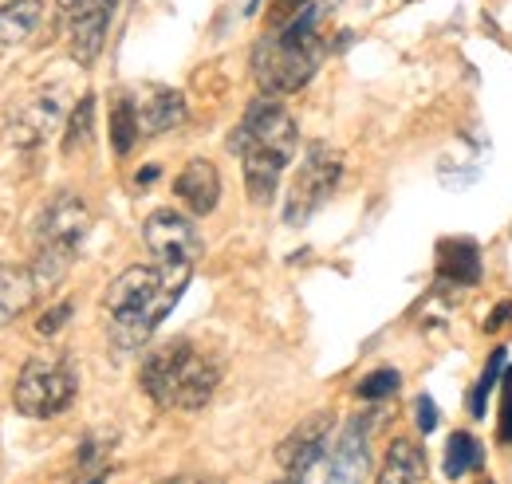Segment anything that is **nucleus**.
Here are the masks:
<instances>
[{
  "label": "nucleus",
  "mask_w": 512,
  "mask_h": 484,
  "mask_svg": "<svg viewBox=\"0 0 512 484\" xmlns=\"http://www.w3.org/2000/svg\"><path fill=\"white\" fill-rule=\"evenodd\" d=\"M186 284H190V272L186 268L134 264L127 272H119L111 280V288H107V300H103L119 343L123 347L142 343L174 311V303L182 300Z\"/></svg>",
  "instance_id": "nucleus-1"
},
{
  "label": "nucleus",
  "mask_w": 512,
  "mask_h": 484,
  "mask_svg": "<svg viewBox=\"0 0 512 484\" xmlns=\"http://www.w3.org/2000/svg\"><path fill=\"white\" fill-rule=\"evenodd\" d=\"M323 8L312 0L296 20H288L284 28H268L264 40L253 52V75L256 87L276 99V95H292L300 91L323 60Z\"/></svg>",
  "instance_id": "nucleus-2"
},
{
  "label": "nucleus",
  "mask_w": 512,
  "mask_h": 484,
  "mask_svg": "<svg viewBox=\"0 0 512 484\" xmlns=\"http://www.w3.org/2000/svg\"><path fill=\"white\" fill-rule=\"evenodd\" d=\"M229 150L241 154L245 162V185L256 205H268L280 174L288 170L296 154V119L276 103V99H256L245 111L241 126L229 138Z\"/></svg>",
  "instance_id": "nucleus-3"
},
{
  "label": "nucleus",
  "mask_w": 512,
  "mask_h": 484,
  "mask_svg": "<svg viewBox=\"0 0 512 484\" xmlns=\"http://www.w3.org/2000/svg\"><path fill=\"white\" fill-rule=\"evenodd\" d=\"M217 382H221L217 363L186 339L154 347L142 359V390L162 410H201L213 398Z\"/></svg>",
  "instance_id": "nucleus-4"
},
{
  "label": "nucleus",
  "mask_w": 512,
  "mask_h": 484,
  "mask_svg": "<svg viewBox=\"0 0 512 484\" xmlns=\"http://www.w3.org/2000/svg\"><path fill=\"white\" fill-rule=\"evenodd\" d=\"M91 229V213L87 205L71 193L60 189L44 209H40V221H36V280L40 288H52L60 276L67 272V264L75 260L79 244Z\"/></svg>",
  "instance_id": "nucleus-5"
},
{
  "label": "nucleus",
  "mask_w": 512,
  "mask_h": 484,
  "mask_svg": "<svg viewBox=\"0 0 512 484\" xmlns=\"http://www.w3.org/2000/svg\"><path fill=\"white\" fill-rule=\"evenodd\" d=\"M75 398V370L67 359H32L24 363L12 402L24 418H56Z\"/></svg>",
  "instance_id": "nucleus-6"
},
{
  "label": "nucleus",
  "mask_w": 512,
  "mask_h": 484,
  "mask_svg": "<svg viewBox=\"0 0 512 484\" xmlns=\"http://www.w3.org/2000/svg\"><path fill=\"white\" fill-rule=\"evenodd\" d=\"M343 174V162H339V150H331L327 142H312L300 170H296V182L288 189V205H284V221L288 225H308L320 205L335 193Z\"/></svg>",
  "instance_id": "nucleus-7"
},
{
  "label": "nucleus",
  "mask_w": 512,
  "mask_h": 484,
  "mask_svg": "<svg viewBox=\"0 0 512 484\" xmlns=\"http://www.w3.org/2000/svg\"><path fill=\"white\" fill-rule=\"evenodd\" d=\"M142 241H146L158 268H186V272H193V264L201 256V233L193 229L190 217H182L174 209L150 213L146 225H142Z\"/></svg>",
  "instance_id": "nucleus-8"
},
{
  "label": "nucleus",
  "mask_w": 512,
  "mask_h": 484,
  "mask_svg": "<svg viewBox=\"0 0 512 484\" xmlns=\"http://www.w3.org/2000/svg\"><path fill=\"white\" fill-rule=\"evenodd\" d=\"M327 433H331V414H312L308 422H300L276 449V461L284 465L288 481L300 484L304 473L320 461V453L327 449Z\"/></svg>",
  "instance_id": "nucleus-9"
},
{
  "label": "nucleus",
  "mask_w": 512,
  "mask_h": 484,
  "mask_svg": "<svg viewBox=\"0 0 512 484\" xmlns=\"http://www.w3.org/2000/svg\"><path fill=\"white\" fill-rule=\"evenodd\" d=\"M367 465H371V445H367V422L355 418L347 422V429L339 433L335 449H331V461H327V481L323 484H359L367 477Z\"/></svg>",
  "instance_id": "nucleus-10"
},
{
  "label": "nucleus",
  "mask_w": 512,
  "mask_h": 484,
  "mask_svg": "<svg viewBox=\"0 0 512 484\" xmlns=\"http://www.w3.org/2000/svg\"><path fill=\"white\" fill-rule=\"evenodd\" d=\"M60 115H64L60 95L56 91H40L32 103H24L8 119V142H16V146H40L60 126Z\"/></svg>",
  "instance_id": "nucleus-11"
},
{
  "label": "nucleus",
  "mask_w": 512,
  "mask_h": 484,
  "mask_svg": "<svg viewBox=\"0 0 512 484\" xmlns=\"http://www.w3.org/2000/svg\"><path fill=\"white\" fill-rule=\"evenodd\" d=\"M174 193H178V201L190 209L193 217L213 213L217 201H221V174H217V166L205 162V158L186 162V170H182L178 182H174Z\"/></svg>",
  "instance_id": "nucleus-12"
},
{
  "label": "nucleus",
  "mask_w": 512,
  "mask_h": 484,
  "mask_svg": "<svg viewBox=\"0 0 512 484\" xmlns=\"http://www.w3.org/2000/svg\"><path fill=\"white\" fill-rule=\"evenodd\" d=\"M134 103H138V130L146 138L166 134V130H174V126L186 122V99H182V91L154 87V91H146V99H134Z\"/></svg>",
  "instance_id": "nucleus-13"
},
{
  "label": "nucleus",
  "mask_w": 512,
  "mask_h": 484,
  "mask_svg": "<svg viewBox=\"0 0 512 484\" xmlns=\"http://www.w3.org/2000/svg\"><path fill=\"white\" fill-rule=\"evenodd\" d=\"M40 280H36V268L28 264H0V323H12L20 319L36 296H40Z\"/></svg>",
  "instance_id": "nucleus-14"
},
{
  "label": "nucleus",
  "mask_w": 512,
  "mask_h": 484,
  "mask_svg": "<svg viewBox=\"0 0 512 484\" xmlns=\"http://www.w3.org/2000/svg\"><path fill=\"white\" fill-rule=\"evenodd\" d=\"M430 477V465H426V449L410 437H398L390 449H386L383 473L379 484H426Z\"/></svg>",
  "instance_id": "nucleus-15"
},
{
  "label": "nucleus",
  "mask_w": 512,
  "mask_h": 484,
  "mask_svg": "<svg viewBox=\"0 0 512 484\" xmlns=\"http://www.w3.org/2000/svg\"><path fill=\"white\" fill-rule=\"evenodd\" d=\"M111 12H115V8H95V12H87V16L67 20V24H71V60L79 63V67H91V63L99 60V52H103V44H107Z\"/></svg>",
  "instance_id": "nucleus-16"
},
{
  "label": "nucleus",
  "mask_w": 512,
  "mask_h": 484,
  "mask_svg": "<svg viewBox=\"0 0 512 484\" xmlns=\"http://www.w3.org/2000/svg\"><path fill=\"white\" fill-rule=\"evenodd\" d=\"M438 280L442 284H477L481 280V260H477V248L469 241H446L442 244V256H438Z\"/></svg>",
  "instance_id": "nucleus-17"
},
{
  "label": "nucleus",
  "mask_w": 512,
  "mask_h": 484,
  "mask_svg": "<svg viewBox=\"0 0 512 484\" xmlns=\"http://www.w3.org/2000/svg\"><path fill=\"white\" fill-rule=\"evenodd\" d=\"M44 20V0H8L0 8V44H24Z\"/></svg>",
  "instance_id": "nucleus-18"
},
{
  "label": "nucleus",
  "mask_w": 512,
  "mask_h": 484,
  "mask_svg": "<svg viewBox=\"0 0 512 484\" xmlns=\"http://www.w3.org/2000/svg\"><path fill=\"white\" fill-rule=\"evenodd\" d=\"M481 461H485V453H481V441L473 437V433H453L446 441V477H465V473H477L481 469Z\"/></svg>",
  "instance_id": "nucleus-19"
},
{
  "label": "nucleus",
  "mask_w": 512,
  "mask_h": 484,
  "mask_svg": "<svg viewBox=\"0 0 512 484\" xmlns=\"http://www.w3.org/2000/svg\"><path fill=\"white\" fill-rule=\"evenodd\" d=\"M138 134H142L138 130V103L130 95H119L111 103V146H115V154H130Z\"/></svg>",
  "instance_id": "nucleus-20"
},
{
  "label": "nucleus",
  "mask_w": 512,
  "mask_h": 484,
  "mask_svg": "<svg viewBox=\"0 0 512 484\" xmlns=\"http://www.w3.org/2000/svg\"><path fill=\"white\" fill-rule=\"evenodd\" d=\"M91 130H95V99H91V95H83V99H79V107H75V111H71V119H67L64 154L83 150V146L91 142Z\"/></svg>",
  "instance_id": "nucleus-21"
},
{
  "label": "nucleus",
  "mask_w": 512,
  "mask_h": 484,
  "mask_svg": "<svg viewBox=\"0 0 512 484\" xmlns=\"http://www.w3.org/2000/svg\"><path fill=\"white\" fill-rule=\"evenodd\" d=\"M398 370H375V374H367L363 382H359V398H367V402H379V398H390L394 390H398Z\"/></svg>",
  "instance_id": "nucleus-22"
},
{
  "label": "nucleus",
  "mask_w": 512,
  "mask_h": 484,
  "mask_svg": "<svg viewBox=\"0 0 512 484\" xmlns=\"http://www.w3.org/2000/svg\"><path fill=\"white\" fill-rule=\"evenodd\" d=\"M501 363H505V351H497V363H489L485 378L477 382V390H473V418H481V414H485V394L493 390V382H497V374H501Z\"/></svg>",
  "instance_id": "nucleus-23"
},
{
  "label": "nucleus",
  "mask_w": 512,
  "mask_h": 484,
  "mask_svg": "<svg viewBox=\"0 0 512 484\" xmlns=\"http://www.w3.org/2000/svg\"><path fill=\"white\" fill-rule=\"evenodd\" d=\"M308 4H312V0H276V4L268 8V28H284V24L296 20Z\"/></svg>",
  "instance_id": "nucleus-24"
},
{
  "label": "nucleus",
  "mask_w": 512,
  "mask_h": 484,
  "mask_svg": "<svg viewBox=\"0 0 512 484\" xmlns=\"http://www.w3.org/2000/svg\"><path fill=\"white\" fill-rule=\"evenodd\" d=\"M67 319H71V303H56L52 311H44V315H40L36 331H40V335H56V331L64 327Z\"/></svg>",
  "instance_id": "nucleus-25"
},
{
  "label": "nucleus",
  "mask_w": 512,
  "mask_h": 484,
  "mask_svg": "<svg viewBox=\"0 0 512 484\" xmlns=\"http://www.w3.org/2000/svg\"><path fill=\"white\" fill-rule=\"evenodd\" d=\"M95 8H115V0H60V12H64L67 20L87 16V12H95Z\"/></svg>",
  "instance_id": "nucleus-26"
},
{
  "label": "nucleus",
  "mask_w": 512,
  "mask_h": 484,
  "mask_svg": "<svg viewBox=\"0 0 512 484\" xmlns=\"http://www.w3.org/2000/svg\"><path fill=\"white\" fill-rule=\"evenodd\" d=\"M501 441L512 445V374H505V394H501Z\"/></svg>",
  "instance_id": "nucleus-27"
},
{
  "label": "nucleus",
  "mask_w": 512,
  "mask_h": 484,
  "mask_svg": "<svg viewBox=\"0 0 512 484\" xmlns=\"http://www.w3.org/2000/svg\"><path fill=\"white\" fill-rule=\"evenodd\" d=\"M414 410H418V429H422V433H430V429L438 425V406H434L426 394L414 402Z\"/></svg>",
  "instance_id": "nucleus-28"
},
{
  "label": "nucleus",
  "mask_w": 512,
  "mask_h": 484,
  "mask_svg": "<svg viewBox=\"0 0 512 484\" xmlns=\"http://www.w3.org/2000/svg\"><path fill=\"white\" fill-rule=\"evenodd\" d=\"M158 484H209V481H201V477H170V481H158Z\"/></svg>",
  "instance_id": "nucleus-29"
},
{
  "label": "nucleus",
  "mask_w": 512,
  "mask_h": 484,
  "mask_svg": "<svg viewBox=\"0 0 512 484\" xmlns=\"http://www.w3.org/2000/svg\"><path fill=\"white\" fill-rule=\"evenodd\" d=\"M272 484H292V481H272Z\"/></svg>",
  "instance_id": "nucleus-30"
},
{
  "label": "nucleus",
  "mask_w": 512,
  "mask_h": 484,
  "mask_svg": "<svg viewBox=\"0 0 512 484\" xmlns=\"http://www.w3.org/2000/svg\"><path fill=\"white\" fill-rule=\"evenodd\" d=\"M481 484H493V481H481Z\"/></svg>",
  "instance_id": "nucleus-31"
}]
</instances>
